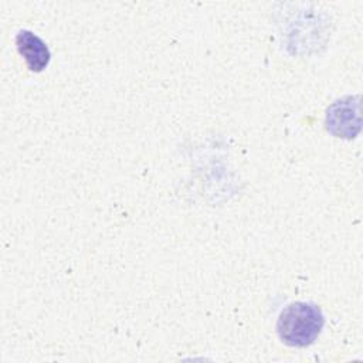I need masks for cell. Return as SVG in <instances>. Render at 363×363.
I'll return each instance as SVG.
<instances>
[{
    "mask_svg": "<svg viewBox=\"0 0 363 363\" xmlns=\"http://www.w3.org/2000/svg\"><path fill=\"white\" fill-rule=\"evenodd\" d=\"M323 323L325 318L318 305L292 302L281 311L277 332L285 345L291 347H306L318 339Z\"/></svg>",
    "mask_w": 363,
    "mask_h": 363,
    "instance_id": "cell-1",
    "label": "cell"
},
{
    "mask_svg": "<svg viewBox=\"0 0 363 363\" xmlns=\"http://www.w3.org/2000/svg\"><path fill=\"white\" fill-rule=\"evenodd\" d=\"M325 125L336 138L352 139L360 132V96H345L335 101L326 111Z\"/></svg>",
    "mask_w": 363,
    "mask_h": 363,
    "instance_id": "cell-2",
    "label": "cell"
},
{
    "mask_svg": "<svg viewBox=\"0 0 363 363\" xmlns=\"http://www.w3.org/2000/svg\"><path fill=\"white\" fill-rule=\"evenodd\" d=\"M16 45L30 71L41 72L50 64L51 52L47 44L33 31L20 30L16 35Z\"/></svg>",
    "mask_w": 363,
    "mask_h": 363,
    "instance_id": "cell-3",
    "label": "cell"
}]
</instances>
